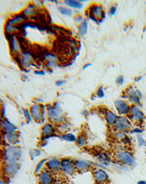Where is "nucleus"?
I'll use <instances>...</instances> for the list:
<instances>
[{"label": "nucleus", "mask_w": 146, "mask_h": 184, "mask_svg": "<svg viewBox=\"0 0 146 184\" xmlns=\"http://www.w3.org/2000/svg\"><path fill=\"white\" fill-rule=\"evenodd\" d=\"M22 13L25 17L26 16H35L37 13V8L34 5L30 4L25 8V10H23Z\"/></svg>", "instance_id": "obj_22"}, {"label": "nucleus", "mask_w": 146, "mask_h": 184, "mask_svg": "<svg viewBox=\"0 0 146 184\" xmlns=\"http://www.w3.org/2000/svg\"><path fill=\"white\" fill-rule=\"evenodd\" d=\"M46 167L50 172H57L61 169V161L56 158L48 160L46 162Z\"/></svg>", "instance_id": "obj_13"}, {"label": "nucleus", "mask_w": 146, "mask_h": 184, "mask_svg": "<svg viewBox=\"0 0 146 184\" xmlns=\"http://www.w3.org/2000/svg\"><path fill=\"white\" fill-rule=\"evenodd\" d=\"M62 138L64 140H65V141L70 142V143H74V142L76 141V139H77V138L75 137V136L74 135V134H64V135H63L62 136Z\"/></svg>", "instance_id": "obj_29"}, {"label": "nucleus", "mask_w": 146, "mask_h": 184, "mask_svg": "<svg viewBox=\"0 0 146 184\" xmlns=\"http://www.w3.org/2000/svg\"><path fill=\"white\" fill-rule=\"evenodd\" d=\"M65 4L67 5L68 6L71 7V8H76V9H80L82 8L83 5L81 3L77 1H75V0H66Z\"/></svg>", "instance_id": "obj_27"}, {"label": "nucleus", "mask_w": 146, "mask_h": 184, "mask_svg": "<svg viewBox=\"0 0 146 184\" xmlns=\"http://www.w3.org/2000/svg\"><path fill=\"white\" fill-rule=\"evenodd\" d=\"M91 65L90 64V63H88V64H86V65H84V66H83V70H85V69H86V68H88V67H89V66H91Z\"/></svg>", "instance_id": "obj_45"}, {"label": "nucleus", "mask_w": 146, "mask_h": 184, "mask_svg": "<svg viewBox=\"0 0 146 184\" xmlns=\"http://www.w3.org/2000/svg\"><path fill=\"white\" fill-rule=\"evenodd\" d=\"M116 82L118 85H122V84L124 83V77L122 76H118V78H117V81Z\"/></svg>", "instance_id": "obj_37"}, {"label": "nucleus", "mask_w": 146, "mask_h": 184, "mask_svg": "<svg viewBox=\"0 0 146 184\" xmlns=\"http://www.w3.org/2000/svg\"><path fill=\"white\" fill-rule=\"evenodd\" d=\"M6 138L8 143L12 145H15L18 142V137L15 133H8L6 134Z\"/></svg>", "instance_id": "obj_25"}, {"label": "nucleus", "mask_w": 146, "mask_h": 184, "mask_svg": "<svg viewBox=\"0 0 146 184\" xmlns=\"http://www.w3.org/2000/svg\"><path fill=\"white\" fill-rule=\"evenodd\" d=\"M46 59L47 60V64L49 68H54L56 66L58 61L56 56L52 54H47L46 55Z\"/></svg>", "instance_id": "obj_23"}, {"label": "nucleus", "mask_w": 146, "mask_h": 184, "mask_svg": "<svg viewBox=\"0 0 146 184\" xmlns=\"http://www.w3.org/2000/svg\"><path fill=\"white\" fill-rule=\"evenodd\" d=\"M87 31H88V23L87 21L85 20V21H83L80 23V26L78 27L79 35L82 36L83 37V36H84L85 34L87 33Z\"/></svg>", "instance_id": "obj_24"}, {"label": "nucleus", "mask_w": 146, "mask_h": 184, "mask_svg": "<svg viewBox=\"0 0 146 184\" xmlns=\"http://www.w3.org/2000/svg\"><path fill=\"white\" fill-rule=\"evenodd\" d=\"M54 182L53 175L48 169H43L38 174V184H53Z\"/></svg>", "instance_id": "obj_6"}, {"label": "nucleus", "mask_w": 146, "mask_h": 184, "mask_svg": "<svg viewBox=\"0 0 146 184\" xmlns=\"http://www.w3.org/2000/svg\"><path fill=\"white\" fill-rule=\"evenodd\" d=\"M138 144H139V145H140V147H142V146H144V145H145V139H143V138L141 136H140V135H138Z\"/></svg>", "instance_id": "obj_35"}, {"label": "nucleus", "mask_w": 146, "mask_h": 184, "mask_svg": "<svg viewBox=\"0 0 146 184\" xmlns=\"http://www.w3.org/2000/svg\"><path fill=\"white\" fill-rule=\"evenodd\" d=\"M33 63V56L31 53L24 52L21 55V65L23 68H28L32 65Z\"/></svg>", "instance_id": "obj_16"}, {"label": "nucleus", "mask_w": 146, "mask_h": 184, "mask_svg": "<svg viewBox=\"0 0 146 184\" xmlns=\"http://www.w3.org/2000/svg\"><path fill=\"white\" fill-rule=\"evenodd\" d=\"M21 157V150L19 147L9 146L5 150L4 153V164L19 163Z\"/></svg>", "instance_id": "obj_1"}, {"label": "nucleus", "mask_w": 146, "mask_h": 184, "mask_svg": "<svg viewBox=\"0 0 146 184\" xmlns=\"http://www.w3.org/2000/svg\"><path fill=\"white\" fill-rule=\"evenodd\" d=\"M2 109L0 108V119H1L2 117Z\"/></svg>", "instance_id": "obj_48"}, {"label": "nucleus", "mask_w": 146, "mask_h": 184, "mask_svg": "<svg viewBox=\"0 0 146 184\" xmlns=\"http://www.w3.org/2000/svg\"><path fill=\"white\" fill-rule=\"evenodd\" d=\"M47 161H48V159H47V158H45V159L41 160V161H39L38 164H37V166H36L35 171V172L36 175L39 174V173L41 171H42V169L43 166H44L45 164H46Z\"/></svg>", "instance_id": "obj_28"}, {"label": "nucleus", "mask_w": 146, "mask_h": 184, "mask_svg": "<svg viewBox=\"0 0 146 184\" xmlns=\"http://www.w3.org/2000/svg\"><path fill=\"white\" fill-rule=\"evenodd\" d=\"M97 96L100 98H103L104 96V93L103 92V88H102V87H101L99 88V90H97Z\"/></svg>", "instance_id": "obj_36"}, {"label": "nucleus", "mask_w": 146, "mask_h": 184, "mask_svg": "<svg viewBox=\"0 0 146 184\" xmlns=\"http://www.w3.org/2000/svg\"><path fill=\"white\" fill-rule=\"evenodd\" d=\"M127 94L129 101L137 105L140 104V98L142 97V94L140 92V91L131 87L127 90Z\"/></svg>", "instance_id": "obj_9"}, {"label": "nucleus", "mask_w": 146, "mask_h": 184, "mask_svg": "<svg viewBox=\"0 0 146 184\" xmlns=\"http://www.w3.org/2000/svg\"><path fill=\"white\" fill-rule=\"evenodd\" d=\"M90 18H91L93 21L96 19H100L103 15V10L102 6L97 5H93L90 8Z\"/></svg>", "instance_id": "obj_12"}, {"label": "nucleus", "mask_w": 146, "mask_h": 184, "mask_svg": "<svg viewBox=\"0 0 146 184\" xmlns=\"http://www.w3.org/2000/svg\"><path fill=\"white\" fill-rule=\"evenodd\" d=\"M47 114H48V118L50 121L51 122H59L60 121L61 117H62V111L59 106L56 105L48 106L47 108Z\"/></svg>", "instance_id": "obj_5"}, {"label": "nucleus", "mask_w": 146, "mask_h": 184, "mask_svg": "<svg viewBox=\"0 0 146 184\" xmlns=\"http://www.w3.org/2000/svg\"><path fill=\"white\" fill-rule=\"evenodd\" d=\"M35 74L37 75H44V72L43 71H35Z\"/></svg>", "instance_id": "obj_44"}, {"label": "nucleus", "mask_w": 146, "mask_h": 184, "mask_svg": "<svg viewBox=\"0 0 146 184\" xmlns=\"http://www.w3.org/2000/svg\"><path fill=\"white\" fill-rule=\"evenodd\" d=\"M64 81H62V80H61V81H56V85L57 86H60V85H62V84H64Z\"/></svg>", "instance_id": "obj_43"}, {"label": "nucleus", "mask_w": 146, "mask_h": 184, "mask_svg": "<svg viewBox=\"0 0 146 184\" xmlns=\"http://www.w3.org/2000/svg\"><path fill=\"white\" fill-rule=\"evenodd\" d=\"M97 184H110L108 183H97Z\"/></svg>", "instance_id": "obj_49"}, {"label": "nucleus", "mask_w": 146, "mask_h": 184, "mask_svg": "<svg viewBox=\"0 0 146 184\" xmlns=\"http://www.w3.org/2000/svg\"><path fill=\"white\" fill-rule=\"evenodd\" d=\"M128 114H129V117L131 120L136 123L142 122L144 118V114L136 105H132L129 107Z\"/></svg>", "instance_id": "obj_7"}, {"label": "nucleus", "mask_w": 146, "mask_h": 184, "mask_svg": "<svg viewBox=\"0 0 146 184\" xmlns=\"http://www.w3.org/2000/svg\"><path fill=\"white\" fill-rule=\"evenodd\" d=\"M97 159H98V161L101 162V163H102L103 164L107 165L110 162V159L109 156H107V154L105 153H100L98 155V156H97Z\"/></svg>", "instance_id": "obj_26"}, {"label": "nucleus", "mask_w": 146, "mask_h": 184, "mask_svg": "<svg viewBox=\"0 0 146 184\" xmlns=\"http://www.w3.org/2000/svg\"><path fill=\"white\" fill-rule=\"evenodd\" d=\"M54 133V127L50 123H46L43 125L42 128V140L49 139L51 136H53Z\"/></svg>", "instance_id": "obj_18"}, {"label": "nucleus", "mask_w": 146, "mask_h": 184, "mask_svg": "<svg viewBox=\"0 0 146 184\" xmlns=\"http://www.w3.org/2000/svg\"><path fill=\"white\" fill-rule=\"evenodd\" d=\"M115 12H116V8L115 7H112L109 10V14L110 16H113L115 13Z\"/></svg>", "instance_id": "obj_38"}, {"label": "nucleus", "mask_w": 146, "mask_h": 184, "mask_svg": "<svg viewBox=\"0 0 146 184\" xmlns=\"http://www.w3.org/2000/svg\"><path fill=\"white\" fill-rule=\"evenodd\" d=\"M59 11L63 15L65 16H70L72 14V10L70 8H64V7H59Z\"/></svg>", "instance_id": "obj_31"}, {"label": "nucleus", "mask_w": 146, "mask_h": 184, "mask_svg": "<svg viewBox=\"0 0 146 184\" xmlns=\"http://www.w3.org/2000/svg\"><path fill=\"white\" fill-rule=\"evenodd\" d=\"M117 117H118L116 116V114L113 112H110V111H108V112L105 113L106 122H107V125L110 127L114 126Z\"/></svg>", "instance_id": "obj_21"}, {"label": "nucleus", "mask_w": 146, "mask_h": 184, "mask_svg": "<svg viewBox=\"0 0 146 184\" xmlns=\"http://www.w3.org/2000/svg\"><path fill=\"white\" fill-rule=\"evenodd\" d=\"M73 162L75 169L76 170L80 171V172L88 170L91 167V165L89 162L85 161V160H75Z\"/></svg>", "instance_id": "obj_17"}, {"label": "nucleus", "mask_w": 146, "mask_h": 184, "mask_svg": "<svg viewBox=\"0 0 146 184\" xmlns=\"http://www.w3.org/2000/svg\"><path fill=\"white\" fill-rule=\"evenodd\" d=\"M115 108H116L117 112H118V114H121V115H123V114H127L129 113V106L126 101H121V100L115 101Z\"/></svg>", "instance_id": "obj_11"}, {"label": "nucleus", "mask_w": 146, "mask_h": 184, "mask_svg": "<svg viewBox=\"0 0 146 184\" xmlns=\"http://www.w3.org/2000/svg\"><path fill=\"white\" fill-rule=\"evenodd\" d=\"M92 174L93 179L97 183H108L110 180L107 173L102 169H94Z\"/></svg>", "instance_id": "obj_8"}, {"label": "nucleus", "mask_w": 146, "mask_h": 184, "mask_svg": "<svg viewBox=\"0 0 146 184\" xmlns=\"http://www.w3.org/2000/svg\"><path fill=\"white\" fill-rule=\"evenodd\" d=\"M23 115L25 117V119L26 120V122L28 123H29L30 122H32V117L31 113H30V111H29L28 109H23Z\"/></svg>", "instance_id": "obj_30"}, {"label": "nucleus", "mask_w": 146, "mask_h": 184, "mask_svg": "<svg viewBox=\"0 0 146 184\" xmlns=\"http://www.w3.org/2000/svg\"><path fill=\"white\" fill-rule=\"evenodd\" d=\"M19 169V163L9 164H4L3 171L6 175L14 176L17 173Z\"/></svg>", "instance_id": "obj_15"}, {"label": "nucleus", "mask_w": 146, "mask_h": 184, "mask_svg": "<svg viewBox=\"0 0 146 184\" xmlns=\"http://www.w3.org/2000/svg\"><path fill=\"white\" fill-rule=\"evenodd\" d=\"M61 169L66 175H72L75 172L73 162L69 158H63L61 161Z\"/></svg>", "instance_id": "obj_10"}, {"label": "nucleus", "mask_w": 146, "mask_h": 184, "mask_svg": "<svg viewBox=\"0 0 146 184\" xmlns=\"http://www.w3.org/2000/svg\"><path fill=\"white\" fill-rule=\"evenodd\" d=\"M142 131L141 129H139V128H136L134 129V130L132 131V133H142Z\"/></svg>", "instance_id": "obj_42"}, {"label": "nucleus", "mask_w": 146, "mask_h": 184, "mask_svg": "<svg viewBox=\"0 0 146 184\" xmlns=\"http://www.w3.org/2000/svg\"><path fill=\"white\" fill-rule=\"evenodd\" d=\"M115 138L118 140H121V139H124L125 138V134H124V132H116L115 134Z\"/></svg>", "instance_id": "obj_33"}, {"label": "nucleus", "mask_w": 146, "mask_h": 184, "mask_svg": "<svg viewBox=\"0 0 146 184\" xmlns=\"http://www.w3.org/2000/svg\"><path fill=\"white\" fill-rule=\"evenodd\" d=\"M76 143L78 146L82 147L86 145V139L83 136H79L76 139Z\"/></svg>", "instance_id": "obj_32"}, {"label": "nucleus", "mask_w": 146, "mask_h": 184, "mask_svg": "<svg viewBox=\"0 0 146 184\" xmlns=\"http://www.w3.org/2000/svg\"><path fill=\"white\" fill-rule=\"evenodd\" d=\"M32 118L37 123H40L44 118V111H43V106L39 105L38 103L32 105L30 108Z\"/></svg>", "instance_id": "obj_4"}, {"label": "nucleus", "mask_w": 146, "mask_h": 184, "mask_svg": "<svg viewBox=\"0 0 146 184\" xmlns=\"http://www.w3.org/2000/svg\"><path fill=\"white\" fill-rule=\"evenodd\" d=\"M53 184H67L65 181H63V180H57V181L54 182Z\"/></svg>", "instance_id": "obj_40"}, {"label": "nucleus", "mask_w": 146, "mask_h": 184, "mask_svg": "<svg viewBox=\"0 0 146 184\" xmlns=\"http://www.w3.org/2000/svg\"><path fill=\"white\" fill-rule=\"evenodd\" d=\"M115 157L118 161L123 164L129 166V167H134L136 164L134 156L129 151L118 150L115 153Z\"/></svg>", "instance_id": "obj_2"}, {"label": "nucleus", "mask_w": 146, "mask_h": 184, "mask_svg": "<svg viewBox=\"0 0 146 184\" xmlns=\"http://www.w3.org/2000/svg\"><path fill=\"white\" fill-rule=\"evenodd\" d=\"M138 184H146V181L145 180H140V181H139Z\"/></svg>", "instance_id": "obj_47"}, {"label": "nucleus", "mask_w": 146, "mask_h": 184, "mask_svg": "<svg viewBox=\"0 0 146 184\" xmlns=\"http://www.w3.org/2000/svg\"><path fill=\"white\" fill-rule=\"evenodd\" d=\"M25 19H26V17L23 16V14L20 13L12 16L11 19H8V21H7V22L10 23V24L13 25V26L17 27L18 25L21 24V23L24 21Z\"/></svg>", "instance_id": "obj_19"}, {"label": "nucleus", "mask_w": 146, "mask_h": 184, "mask_svg": "<svg viewBox=\"0 0 146 184\" xmlns=\"http://www.w3.org/2000/svg\"><path fill=\"white\" fill-rule=\"evenodd\" d=\"M82 20H83L82 16H76V18H75V21H77V22H79V21H82Z\"/></svg>", "instance_id": "obj_41"}, {"label": "nucleus", "mask_w": 146, "mask_h": 184, "mask_svg": "<svg viewBox=\"0 0 146 184\" xmlns=\"http://www.w3.org/2000/svg\"><path fill=\"white\" fill-rule=\"evenodd\" d=\"M9 45H10V52L13 55H18L21 52V45H20L19 42L18 41L17 38L14 36L9 41Z\"/></svg>", "instance_id": "obj_14"}, {"label": "nucleus", "mask_w": 146, "mask_h": 184, "mask_svg": "<svg viewBox=\"0 0 146 184\" xmlns=\"http://www.w3.org/2000/svg\"><path fill=\"white\" fill-rule=\"evenodd\" d=\"M114 127L115 130L116 132L124 133L130 131L131 128V124L127 117L123 116H120L117 117Z\"/></svg>", "instance_id": "obj_3"}, {"label": "nucleus", "mask_w": 146, "mask_h": 184, "mask_svg": "<svg viewBox=\"0 0 146 184\" xmlns=\"http://www.w3.org/2000/svg\"><path fill=\"white\" fill-rule=\"evenodd\" d=\"M41 154V151L39 150H32L30 151V156L32 158H34L35 156H38Z\"/></svg>", "instance_id": "obj_34"}, {"label": "nucleus", "mask_w": 146, "mask_h": 184, "mask_svg": "<svg viewBox=\"0 0 146 184\" xmlns=\"http://www.w3.org/2000/svg\"><path fill=\"white\" fill-rule=\"evenodd\" d=\"M0 184H8V182L6 181L5 178L0 177Z\"/></svg>", "instance_id": "obj_39"}, {"label": "nucleus", "mask_w": 146, "mask_h": 184, "mask_svg": "<svg viewBox=\"0 0 146 184\" xmlns=\"http://www.w3.org/2000/svg\"><path fill=\"white\" fill-rule=\"evenodd\" d=\"M141 79H142V76H139V77L136 78V79H135V81H136V82H138V81H140V80H141Z\"/></svg>", "instance_id": "obj_46"}, {"label": "nucleus", "mask_w": 146, "mask_h": 184, "mask_svg": "<svg viewBox=\"0 0 146 184\" xmlns=\"http://www.w3.org/2000/svg\"><path fill=\"white\" fill-rule=\"evenodd\" d=\"M2 126L5 132H6V134H8V133H15L16 130H17L15 125L10 123L8 120H3L2 123Z\"/></svg>", "instance_id": "obj_20"}]
</instances>
